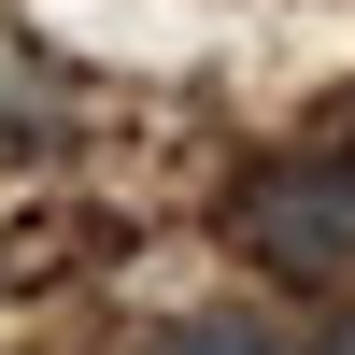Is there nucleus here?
<instances>
[{
	"label": "nucleus",
	"instance_id": "nucleus-1",
	"mask_svg": "<svg viewBox=\"0 0 355 355\" xmlns=\"http://www.w3.org/2000/svg\"><path fill=\"white\" fill-rule=\"evenodd\" d=\"M227 227H242L256 270H284V284H341V270H355V157H270V171H242Z\"/></svg>",
	"mask_w": 355,
	"mask_h": 355
},
{
	"label": "nucleus",
	"instance_id": "nucleus-3",
	"mask_svg": "<svg viewBox=\"0 0 355 355\" xmlns=\"http://www.w3.org/2000/svg\"><path fill=\"white\" fill-rule=\"evenodd\" d=\"M313 355H355V313H341V327H327V341H313Z\"/></svg>",
	"mask_w": 355,
	"mask_h": 355
},
{
	"label": "nucleus",
	"instance_id": "nucleus-2",
	"mask_svg": "<svg viewBox=\"0 0 355 355\" xmlns=\"http://www.w3.org/2000/svg\"><path fill=\"white\" fill-rule=\"evenodd\" d=\"M142 355H284V341L256 327V313H171V327L142 341Z\"/></svg>",
	"mask_w": 355,
	"mask_h": 355
}]
</instances>
